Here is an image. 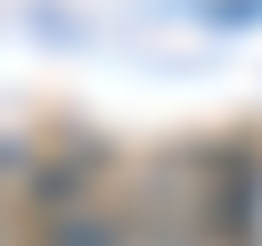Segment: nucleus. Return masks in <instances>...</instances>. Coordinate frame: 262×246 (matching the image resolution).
<instances>
[{
	"label": "nucleus",
	"instance_id": "nucleus-4",
	"mask_svg": "<svg viewBox=\"0 0 262 246\" xmlns=\"http://www.w3.org/2000/svg\"><path fill=\"white\" fill-rule=\"evenodd\" d=\"M16 205H25V148L0 139V246H8V230H16Z\"/></svg>",
	"mask_w": 262,
	"mask_h": 246
},
{
	"label": "nucleus",
	"instance_id": "nucleus-2",
	"mask_svg": "<svg viewBox=\"0 0 262 246\" xmlns=\"http://www.w3.org/2000/svg\"><path fill=\"white\" fill-rule=\"evenodd\" d=\"M123 205H131V246H213L196 156H164V164H147V172L123 189Z\"/></svg>",
	"mask_w": 262,
	"mask_h": 246
},
{
	"label": "nucleus",
	"instance_id": "nucleus-1",
	"mask_svg": "<svg viewBox=\"0 0 262 246\" xmlns=\"http://www.w3.org/2000/svg\"><path fill=\"white\" fill-rule=\"evenodd\" d=\"M16 246H131V205L106 197V148L66 139L25 164V205H16Z\"/></svg>",
	"mask_w": 262,
	"mask_h": 246
},
{
	"label": "nucleus",
	"instance_id": "nucleus-3",
	"mask_svg": "<svg viewBox=\"0 0 262 246\" xmlns=\"http://www.w3.org/2000/svg\"><path fill=\"white\" fill-rule=\"evenodd\" d=\"M196 180H205V230L213 246H262V156L221 139L196 148Z\"/></svg>",
	"mask_w": 262,
	"mask_h": 246
}]
</instances>
